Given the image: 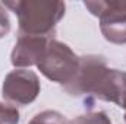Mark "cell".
<instances>
[{
  "label": "cell",
  "mask_w": 126,
  "mask_h": 124,
  "mask_svg": "<svg viewBox=\"0 0 126 124\" xmlns=\"http://www.w3.org/2000/svg\"><path fill=\"white\" fill-rule=\"evenodd\" d=\"M64 91L72 96H93L122 108L126 101V72L110 69L103 56H81L78 74Z\"/></svg>",
  "instance_id": "obj_1"
},
{
  "label": "cell",
  "mask_w": 126,
  "mask_h": 124,
  "mask_svg": "<svg viewBox=\"0 0 126 124\" xmlns=\"http://www.w3.org/2000/svg\"><path fill=\"white\" fill-rule=\"evenodd\" d=\"M1 4L18 16L19 35L30 37L53 38L66 12V4L60 0H13Z\"/></svg>",
  "instance_id": "obj_2"
},
{
  "label": "cell",
  "mask_w": 126,
  "mask_h": 124,
  "mask_svg": "<svg viewBox=\"0 0 126 124\" xmlns=\"http://www.w3.org/2000/svg\"><path fill=\"white\" fill-rule=\"evenodd\" d=\"M35 67L48 80L63 85L64 88L72 83L78 74L79 56H76L67 44L48 38Z\"/></svg>",
  "instance_id": "obj_3"
},
{
  "label": "cell",
  "mask_w": 126,
  "mask_h": 124,
  "mask_svg": "<svg viewBox=\"0 0 126 124\" xmlns=\"http://www.w3.org/2000/svg\"><path fill=\"white\" fill-rule=\"evenodd\" d=\"M41 91L40 79L30 69H15L9 72L1 85L3 98L15 105L32 104Z\"/></svg>",
  "instance_id": "obj_4"
},
{
  "label": "cell",
  "mask_w": 126,
  "mask_h": 124,
  "mask_svg": "<svg viewBox=\"0 0 126 124\" xmlns=\"http://www.w3.org/2000/svg\"><path fill=\"white\" fill-rule=\"evenodd\" d=\"M91 15L100 19V31L103 37L117 45L126 44V12L113 6L111 1H84Z\"/></svg>",
  "instance_id": "obj_5"
},
{
  "label": "cell",
  "mask_w": 126,
  "mask_h": 124,
  "mask_svg": "<svg viewBox=\"0 0 126 124\" xmlns=\"http://www.w3.org/2000/svg\"><path fill=\"white\" fill-rule=\"evenodd\" d=\"M47 39L48 38L44 37L19 35L10 54V63L16 69H28L31 66H35Z\"/></svg>",
  "instance_id": "obj_6"
},
{
  "label": "cell",
  "mask_w": 126,
  "mask_h": 124,
  "mask_svg": "<svg viewBox=\"0 0 126 124\" xmlns=\"http://www.w3.org/2000/svg\"><path fill=\"white\" fill-rule=\"evenodd\" d=\"M28 124H69L62 112L54 110H46L35 114Z\"/></svg>",
  "instance_id": "obj_7"
},
{
  "label": "cell",
  "mask_w": 126,
  "mask_h": 124,
  "mask_svg": "<svg viewBox=\"0 0 126 124\" xmlns=\"http://www.w3.org/2000/svg\"><path fill=\"white\" fill-rule=\"evenodd\" d=\"M70 124H111V121L104 111H94L73 118Z\"/></svg>",
  "instance_id": "obj_8"
},
{
  "label": "cell",
  "mask_w": 126,
  "mask_h": 124,
  "mask_svg": "<svg viewBox=\"0 0 126 124\" xmlns=\"http://www.w3.org/2000/svg\"><path fill=\"white\" fill-rule=\"evenodd\" d=\"M0 124H19V111L16 107L0 102Z\"/></svg>",
  "instance_id": "obj_9"
},
{
  "label": "cell",
  "mask_w": 126,
  "mask_h": 124,
  "mask_svg": "<svg viewBox=\"0 0 126 124\" xmlns=\"http://www.w3.org/2000/svg\"><path fill=\"white\" fill-rule=\"evenodd\" d=\"M10 32V19L6 12V7L0 3V38H4Z\"/></svg>",
  "instance_id": "obj_10"
},
{
  "label": "cell",
  "mask_w": 126,
  "mask_h": 124,
  "mask_svg": "<svg viewBox=\"0 0 126 124\" xmlns=\"http://www.w3.org/2000/svg\"><path fill=\"white\" fill-rule=\"evenodd\" d=\"M111 3H113L114 7H117V9L126 12V0H117V1H111Z\"/></svg>",
  "instance_id": "obj_11"
},
{
  "label": "cell",
  "mask_w": 126,
  "mask_h": 124,
  "mask_svg": "<svg viewBox=\"0 0 126 124\" xmlns=\"http://www.w3.org/2000/svg\"><path fill=\"white\" fill-rule=\"evenodd\" d=\"M123 110H125V121H126V101H125V104H123V107H122Z\"/></svg>",
  "instance_id": "obj_12"
}]
</instances>
